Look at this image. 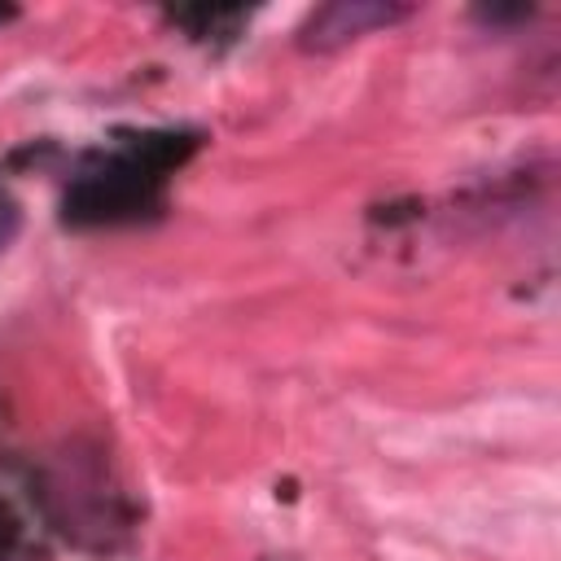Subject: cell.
<instances>
[{"label":"cell","mask_w":561,"mask_h":561,"mask_svg":"<svg viewBox=\"0 0 561 561\" xmlns=\"http://www.w3.org/2000/svg\"><path fill=\"white\" fill-rule=\"evenodd\" d=\"M399 18H408L403 4H386V0H333L307 13V22L298 26V48L307 53H333L377 26H394Z\"/></svg>","instance_id":"6da1fadb"},{"label":"cell","mask_w":561,"mask_h":561,"mask_svg":"<svg viewBox=\"0 0 561 561\" xmlns=\"http://www.w3.org/2000/svg\"><path fill=\"white\" fill-rule=\"evenodd\" d=\"M18 228H22V210H18V202L9 193H0V250L18 237Z\"/></svg>","instance_id":"7a4b0ae2"},{"label":"cell","mask_w":561,"mask_h":561,"mask_svg":"<svg viewBox=\"0 0 561 561\" xmlns=\"http://www.w3.org/2000/svg\"><path fill=\"white\" fill-rule=\"evenodd\" d=\"M478 18L482 22H517V18H530V4H513V9L491 4V9H478Z\"/></svg>","instance_id":"3957f363"}]
</instances>
